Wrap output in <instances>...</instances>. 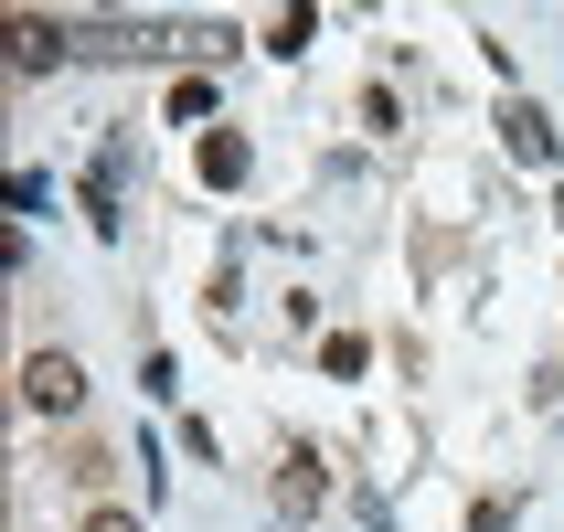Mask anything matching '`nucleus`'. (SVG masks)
Segmentation results:
<instances>
[{
  "mask_svg": "<svg viewBox=\"0 0 564 532\" xmlns=\"http://www.w3.org/2000/svg\"><path fill=\"white\" fill-rule=\"evenodd\" d=\"M22 405H32V415H75V405H86L75 351H32V362H22Z\"/></svg>",
  "mask_w": 564,
  "mask_h": 532,
  "instance_id": "f257e3e1",
  "label": "nucleus"
},
{
  "mask_svg": "<svg viewBox=\"0 0 564 532\" xmlns=\"http://www.w3.org/2000/svg\"><path fill=\"white\" fill-rule=\"evenodd\" d=\"M501 139H511V160H533V171L554 160V118H543L533 96H511V107H501Z\"/></svg>",
  "mask_w": 564,
  "mask_h": 532,
  "instance_id": "f03ea898",
  "label": "nucleus"
},
{
  "mask_svg": "<svg viewBox=\"0 0 564 532\" xmlns=\"http://www.w3.org/2000/svg\"><path fill=\"white\" fill-rule=\"evenodd\" d=\"M246 139H235V128H214V139H203V182H214V192H235V182H246Z\"/></svg>",
  "mask_w": 564,
  "mask_h": 532,
  "instance_id": "7ed1b4c3",
  "label": "nucleus"
},
{
  "mask_svg": "<svg viewBox=\"0 0 564 532\" xmlns=\"http://www.w3.org/2000/svg\"><path fill=\"white\" fill-rule=\"evenodd\" d=\"M11 64H22V75H43V64H64V32H43V22H11Z\"/></svg>",
  "mask_w": 564,
  "mask_h": 532,
  "instance_id": "20e7f679",
  "label": "nucleus"
},
{
  "mask_svg": "<svg viewBox=\"0 0 564 532\" xmlns=\"http://www.w3.org/2000/svg\"><path fill=\"white\" fill-rule=\"evenodd\" d=\"M319 490H330V479H319V458H288V479H278V501H288V511H319Z\"/></svg>",
  "mask_w": 564,
  "mask_h": 532,
  "instance_id": "39448f33",
  "label": "nucleus"
},
{
  "mask_svg": "<svg viewBox=\"0 0 564 532\" xmlns=\"http://www.w3.org/2000/svg\"><path fill=\"white\" fill-rule=\"evenodd\" d=\"M310 32H319V11H278L267 22V54H310Z\"/></svg>",
  "mask_w": 564,
  "mask_h": 532,
  "instance_id": "423d86ee",
  "label": "nucleus"
},
{
  "mask_svg": "<svg viewBox=\"0 0 564 532\" xmlns=\"http://www.w3.org/2000/svg\"><path fill=\"white\" fill-rule=\"evenodd\" d=\"M86 532H139V511H86Z\"/></svg>",
  "mask_w": 564,
  "mask_h": 532,
  "instance_id": "0eeeda50",
  "label": "nucleus"
}]
</instances>
